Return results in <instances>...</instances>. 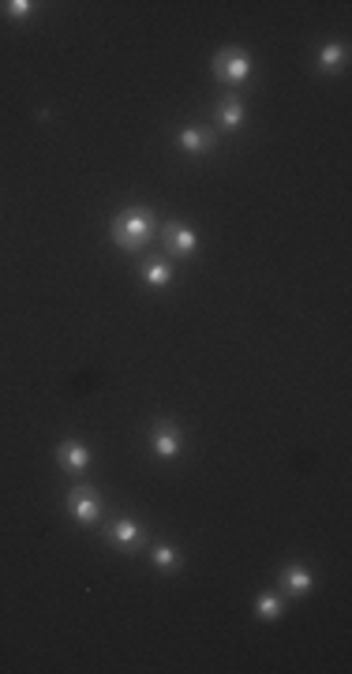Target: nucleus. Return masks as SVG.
<instances>
[{
	"label": "nucleus",
	"mask_w": 352,
	"mask_h": 674,
	"mask_svg": "<svg viewBox=\"0 0 352 674\" xmlns=\"http://www.w3.org/2000/svg\"><path fill=\"white\" fill-rule=\"evenodd\" d=\"M150 233H154V214L147 207H132L113 218V240L120 247H127V251H139Z\"/></svg>",
	"instance_id": "nucleus-1"
},
{
	"label": "nucleus",
	"mask_w": 352,
	"mask_h": 674,
	"mask_svg": "<svg viewBox=\"0 0 352 674\" xmlns=\"http://www.w3.org/2000/svg\"><path fill=\"white\" fill-rule=\"evenodd\" d=\"M247 72H251V61H247L240 49H225V53H218V61H214V75H218V79L240 83V79H247Z\"/></svg>",
	"instance_id": "nucleus-2"
},
{
	"label": "nucleus",
	"mask_w": 352,
	"mask_h": 674,
	"mask_svg": "<svg viewBox=\"0 0 352 674\" xmlns=\"http://www.w3.org/2000/svg\"><path fill=\"white\" fill-rule=\"evenodd\" d=\"M72 514H75V521H79V525L98 521V514H101L98 494H94L90 487H75V491H72Z\"/></svg>",
	"instance_id": "nucleus-3"
},
{
	"label": "nucleus",
	"mask_w": 352,
	"mask_h": 674,
	"mask_svg": "<svg viewBox=\"0 0 352 674\" xmlns=\"http://www.w3.org/2000/svg\"><path fill=\"white\" fill-rule=\"evenodd\" d=\"M161 236H165L169 251H176V255H191L195 251V236L187 233V229H180L176 221H169V225L161 229Z\"/></svg>",
	"instance_id": "nucleus-4"
},
{
	"label": "nucleus",
	"mask_w": 352,
	"mask_h": 674,
	"mask_svg": "<svg viewBox=\"0 0 352 674\" xmlns=\"http://www.w3.org/2000/svg\"><path fill=\"white\" fill-rule=\"evenodd\" d=\"M56 457H60V465H68V468H87L90 465V450L87 446H79V442H60V450H56Z\"/></svg>",
	"instance_id": "nucleus-5"
},
{
	"label": "nucleus",
	"mask_w": 352,
	"mask_h": 674,
	"mask_svg": "<svg viewBox=\"0 0 352 674\" xmlns=\"http://www.w3.org/2000/svg\"><path fill=\"white\" fill-rule=\"evenodd\" d=\"M180 450V434L173 431V423H158V439H154V454L158 457H173Z\"/></svg>",
	"instance_id": "nucleus-6"
},
{
	"label": "nucleus",
	"mask_w": 352,
	"mask_h": 674,
	"mask_svg": "<svg viewBox=\"0 0 352 674\" xmlns=\"http://www.w3.org/2000/svg\"><path fill=\"white\" fill-rule=\"evenodd\" d=\"M180 147L184 150H206V147H214V135L199 131V127H184V131H180Z\"/></svg>",
	"instance_id": "nucleus-7"
},
{
	"label": "nucleus",
	"mask_w": 352,
	"mask_h": 674,
	"mask_svg": "<svg viewBox=\"0 0 352 674\" xmlns=\"http://www.w3.org/2000/svg\"><path fill=\"white\" fill-rule=\"evenodd\" d=\"M169 277L173 274H169L165 262H143V281H147V285L161 288V285H169Z\"/></svg>",
	"instance_id": "nucleus-8"
},
{
	"label": "nucleus",
	"mask_w": 352,
	"mask_h": 674,
	"mask_svg": "<svg viewBox=\"0 0 352 674\" xmlns=\"http://www.w3.org/2000/svg\"><path fill=\"white\" fill-rule=\"evenodd\" d=\"M285 588H293V592H307V588H311V573H307L304 566H289L285 569Z\"/></svg>",
	"instance_id": "nucleus-9"
},
{
	"label": "nucleus",
	"mask_w": 352,
	"mask_h": 674,
	"mask_svg": "<svg viewBox=\"0 0 352 674\" xmlns=\"http://www.w3.org/2000/svg\"><path fill=\"white\" fill-rule=\"evenodd\" d=\"M135 536H139V528H135L132 521L109 525V540H116V543H135Z\"/></svg>",
	"instance_id": "nucleus-10"
},
{
	"label": "nucleus",
	"mask_w": 352,
	"mask_h": 674,
	"mask_svg": "<svg viewBox=\"0 0 352 674\" xmlns=\"http://www.w3.org/2000/svg\"><path fill=\"white\" fill-rule=\"evenodd\" d=\"M341 61H345V45H326L322 49V67H326V72H333Z\"/></svg>",
	"instance_id": "nucleus-11"
},
{
	"label": "nucleus",
	"mask_w": 352,
	"mask_h": 674,
	"mask_svg": "<svg viewBox=\"0 0 352 674\" xmlns=\"http://www.w3.org/2000/svg\"><path fill=\"white\" fill-rule=\"evenodd\" d=\"M278 614H281L278 596H259V618H278Z\"/></svg>",
	"instance_id": "nucleus-12"
},
{
	"label": "nucleus",
	"mask_w": 352,
	"mask_h": 674,
	"mask_svg": "<svg viewBox=\"0 0 352 674\" xmlns=\"http://www.w3.org/2000/svg\"><path fill=\"white\" fill-rule=\"evenodd\" d=\"M221 120H225L229 127H236L240 120H244V105H240V101H229L225 113H221Z\"/></svg>",
	"instance_id": "nucleus-13"
},
{
	"label": "nucleus",
	"mask_w": 352,
	"mask_h": 674,
	"mask_svg": "<svg viewBox=\"0 0 352 674\" xmlns=\"http://www.w3.org/2000/svg\"><path fill=\"white\" fill-rule=\"evenodd\" d=\"M154 558H158V566H165V569H169V566H176V562H180V558H176V551H169L165 543H161V547H154Z\"/></svg>",
	"instance_id": "nucleus-14"
},
{
	"label": "nucleus",
	"mask_w": 352,
	"mask_h": 674,
	"mask_svg": "<svg viewBox=\"0 0 352 674\" xmlns=\"http://www.w3.org/2000/svg\"><path fill=\"white\" fill-rule=\"evenodd\" d=\"M8 15H15V19H27V15L34 12V4H27V0H12V4H4Z\"/></svg>",
	"instance_id": "nucleus-15"
}]
</instances>
